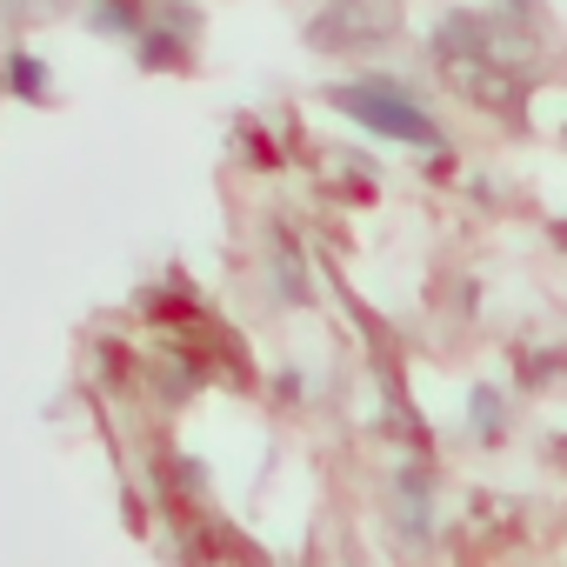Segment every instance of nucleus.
<instances>
[{
    "label": "nucleus",
    "instance_id": "obj_4",
    "mask_svg": "<svg viewBox=\"0 0 567 567\" xmlns=\"http://www.w3.org/2000/svg\"><path fill=\"white\" fill-rule=\"evenodd\" d=\"M54 14H68V0H0V21H14V28H41Z\"/></svg>",
    "mask_w": 567,
    "mask_h": 567
},
{
    "label": "nucleus",
    "instance_id": "obj_1",
    "mask_svg": "<svg viewBox=\"0 0 567 567\" xmlns=\"http://www.w3.org/2000/svg\"><path fill=\"white\" fill-rule=\"evenodd\" d=\"M434 68H441V81H447L467 107H487V114H520V74L481 48V28H461V21H454V28L441 34Z\"/></svg>",
    "mask_w": 567,
    "mask_h": 567
},
{
    "label": "nucleus",
    "instance_id": "obj_3",
    "mask_svg": "<svg viewBox=\"0 0 567 567\" xmlns=\"http://www.w3.org/2000/svg\"><path fill=\"white\" fill-rule=\"evenodd\" d=\"M348 121H361V127H374V134H388V141H414V147H434V121L408 101V94H394V87H374V81H361V87H334L328 94Z\"/></svg>",
    "mask_w": 567,
    "mask_h": 567
},
{
    "label": "nucleus",
    "instance_id": "obj_2",
    "mask_svg": "<svg viewBox=\"0 0 567 567\" xmlns=\"http://www.w3.org/2000/svg\"><path fill=\"white\" fill-rule=\"evenodd\" d=\"M401 0H328L315 14L308 41L328 48V54H354V48H374V41H394L401 34Z\"/></svg>",
    "mask_w": 567,
    "mask_h": 567
}]
</instances>
